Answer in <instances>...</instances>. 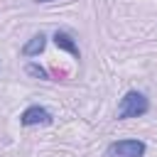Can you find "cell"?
Wrapping results in <instances>:
<instances>
[{
	"label": "cell",
	"mask_w": 157,
	"mask_h": 157,
	"mask_svg": "<svg viewBox=\"0 0 157 157\" xmlns=\"http://www.w3.org/2000/svg\"><path fill=\"white\" fill-rule=\"evenodd\" d=\"M147 110H150V98H147L142 91H128V93L120 98V103H118V113H115V118H118V120L142 118Z\"/></svg>",
	"instance_id": "obj_1"
},
{
	"label": "cell",
	"mask_w": 157,
	"mask_h": 157,
	"mask_svg": "<svg viewBox=\"0 0 157 157\" xmlns=\"http://www.w3.org/2000/svg\"><path fill=\"white\" fill-rule=\"evenodd\" d=\"M145 152H147V145L142 140L130 137V140H115V142H110L105 147L103 157H145Z\"/></svg>",
	"instance_id": "obj_2"
},
{
	"label": "cell",
	"mask_w": 157,
	"mask_h": 157,
	"mask_svg": "<svg viewBox=\"0 0 157 157\" xmlns=\"http://www.w3.org/2000/svg\"><path fill=\"white\" fill-rule=\"evenodd\" d=\"M52 120H54V115H52V110H47L44 105H27L22 113H20V125H25V128H34V125H52Z\"/></svg>",
	"instance_id": "obj_3"
},
{
	"label": "cell",
	"mask_w": 157,
	"mask_h": 157,
	"mask_svg": "<svg viewBox=\"0 0 157 157\" xmlns=\"http://www.w3.org/2000/svg\"><path fill=\"white\" fill-rule=\"evenodd\" d=\"M52 39H54V44H56L61 52H69L74 59H81V49H78V44H76L74 34H69V32H64V29H56Z\"/></svg>",
	"instance_id": "obj_4"
},
{
	"label": "cell",
	"mask_w": 157,
	"mask_h": 157,
	"mask_svg": "<svg viewBox=\"0 0 157 157\" xmlns=\"http://www.w3.org/2000/svg\"><path fill=\"white\" fill-rule=\"evenodd\" d=\"M44 49H47V34H44V32H37L34 37L27 39V44L20 49V54L29 59V56H39Z\"/></svg>",
	"instance_id": "obj_5"
},
{
	"label": "cell",
	"mask_w": 157,
	"mask_h": 157,
	"mask_svg": "<svg viewBox=\"0 0 157 157\" xmlns=\"http://www.w3.org/2000/svg\"><path fill=\"white\" fill-rule=\"evenodd\" d=\"M25 74L27 76H32V78H39V81H49L52 76H49V71L42 66V64H37V61H29L27 66H25Z\"/></svg>",
	"instance_id": "obj_6"
},
{
	"label": "cell",
	"mask_w": 157,
	"mask_h": 157,
	"mask_svg": "<svg viewBox=\"0 0 157 157\" xmlns=\"http://www.w3.org/2000/svg\"><path fill=\"white\" fill-rule=\"evenodd\" d=\"M34 2H52V0H34Z\"/></svg>",
	"instance_id": "obj_7"
}]
</instances>
